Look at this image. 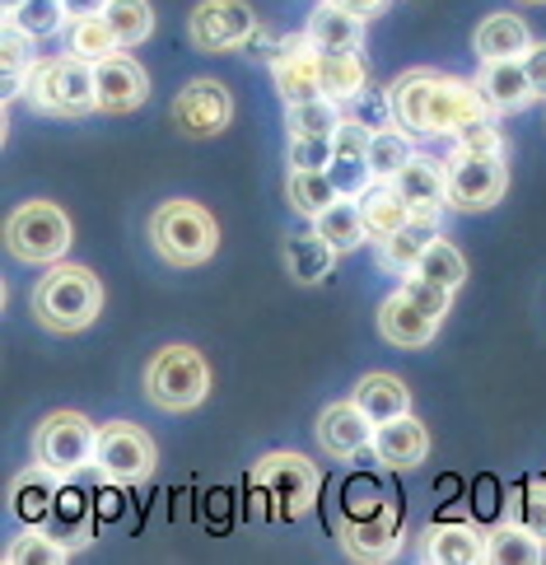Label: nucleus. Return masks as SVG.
<instances>
[{"label": "nucleus", "mask_w": 546, "mask_h": 565, "mask_svg": "<svg viewBox=\"0 0 546 565\" xmlns=\"http://www.w3.org/2000/svg\"><path fill=\"white\" fill-rule=\"evenodd\" d=\"M388 108H393V122L407 127L411 136H453L462 122L491 113L472 79L439 75V71H425V66L393 79Z\"/></svg>", "instance_id": "nucleus-1"}, {"label": "nucleus", "mask_w": 546, "mask_h": 565, "mask_svg": "<svg viewBox=\"0 0 546 565\" xmlns=\"http://www.w3.org/2000/svg\"><path fill=\"white\" fill-rule=\"evenodd\" d=\"M104 313V280L79 262H52L47 276H38L33 286V318L47 332H85L89 322Z\"/></svg>", "instance_id": "nucleus-2"}, {"label": "nucleus", "mask_w": 546, "mask_h": 565, "mask_svg": "<svg viewBox=\"0 0 546 565\" xmlns=\"http://www.w3.org/2000/svg\"><path fill=\"white\" fill-rule=\"evenodd\" d=\"M449 305H453V290H443L425 276H407L378 305V332L397 351H425L439 337L443 318H449Z\"/></svg>", "instance_id": "nucleus-3"}, {"label": "nucleus", "mask_w": 546, "mask_h": 565, "mask_svg": "<svg viewBox=\"0 0 546 565\" xmlns=\"http://www.w3.org/2000/svg\"><path fill=\"white\" fill-rule=\"evenodd\" d=\"M253 491L261 495V514L267 519L295 523L318 504L322 472H318V462H309L303 454L276 449L253 462Z\"/></svg>", "instance_id": "nucleus-4"}, {"label": "nucleus", "mask_w": 546, "mask_h": 565, "mask_svg": "<svg viewBox=\"0 0 546 565\" xmlns=\"http://www.w3.org/2000/svg\"><path fill=\"white\" fill-rule=\"evenodd\" d=\"M150 244L169 267H201L220 248V225L196 201H159L150 215Z\"/></svg>", "instance_id": "nucleus-5"}, {"label": "nucleus", "mask_w": 546, "mask_h": 565, "mask_svg": "<svg viewBox=\"0 0 546 565\" xmlns=\"http://www.w3.org/2000/svg\"><path fill=\"white\" fill-rule=\"evenodd\" d=\"M29 104L47 117H85L98 113V79H94V62L85 56H47V62H33L29 71Z\"/></svg>", "instance_id": "nucleus-6"}, {"label": "nucleus", "mask_w": 546, "mask_h": 565, "mask_svg": "<svg viewBox=\"0 0 546 565\" xmlns=\"http://www.w3.org/2000/svg\"><path fill=\"white\" fill-rule=\"evenodd\" d=\"M71 244H75V225L56 201H24L6 220V248L24 267H52V262L71 253Z\"/></svg>", "instance_id": "nucleus-7"}, {"label": "nucleus", "mask_w": 546, "mask_h": 565, "mask_svg": "<svg viewBox=\"0 0 546 565\" xmlns=\"http://www.w3.org/2000/svg\"><path fill=\"white\" fill-rule=\"evenodd\" d=\"M146 397L159 412H196L211 397V365L196 347H164L146 365Z\"/></svg>", "instance_id": "nucleus-8"}, {"label": "nucleus", "mask_w": 546, "mask_h": 565, "mask_svg": "<svg viewBox=\"0 0 546 565\" xmlns=\"http://www.w3.org/2000/svg\"><path fill=\"white\" fill-rule=\"evenodd\" d=\"M98 454V426L85 412H52L38 420L33 430V462H43L56 477H79L85 468H94Z\"/></svg>", "instance_id": "nucleus-9"}, {"label": "nucleus", "mask_w": 546, "mask_h": 565, "mask_svg": "<svg viewBox=\"0 0 546 565\" xmlns=\"http://www.w3.org/2000/svg\"><path fill=\"white\" fill-rule=\"evenodd\" d=\"M159 468V449L154 439L131 426V420H108L98 426V454H94V472L108 487H140L150 481Z\"/></svg>", "instance_id": "nucleus-10"}, {"label": "nucleus", "mask_w": 546, "mask_h": 565, "mask_svg": "<svg viewBox=\"0 0 546 565\" xmlns=\"http://www.w3.org/2000/svg\"><path fill=\"white\" fill-rule=\"evenodd\" d=\"M336 542H341V552H346L351 561H393L402 552V514H397V504L393 500H370V504H360L351 500V510L346 519L336 523Z\"/></svg>", "instance_id": "nucleus-11"}, {"label": "nucleus", "mask_w": 546, "mask_h": 565, "mask_svg": "<svg viewBox=\"0 0 546 565\" xmlns=\"http://www.w3.org/2000/svg\"><path fill=\"white\" fill-rule=\"evenodd\" d=\"M443 183H449V211L477 215V211H491L495 201H504L510 169H504V154L453 150V159L443 164Z\"/></svg>", "instance_id": "nucleus-12"}, {"label": "nucleus", "mask_w": 546, "mask_h": 565, "mask_svg": "<svg viewBox=\"0 0 546 565\" xmlns=\"http://www.w3.org/2000/svg\"><path fill=\"white\" fill-rule=\"evenodd\" d=\"M257 14L248 0H201L188 19V38L196 52L220 56V52H243L257 33Z\"/></svg>", "instance_id": "nucleus-13"}, {"label": "nucleus", "mask_w": 546, "mask_h": 565, "mask_svg": "<svg viewBox=\"0 0 546 565\" xmlns=\"http://www.w3.org/2000/svg\"><path fill=\"white\" fill-rule=\"evenodd\" d=\"M173 122L182 136L192 140H206V136H220L229 122H234V94L220 85V79H188L173 98Z\"/></svg>", "instance_id": "nucleus-14"}, {"label": "nucleus", "mask_w": 546, "mask_h": 565, "mask_svg": "<svg viewBox=\"0 0 546 565\" xmlns=\"http://www.w3.org/2000/svg\"><path fill=\"white\" fill-rule=\"evenodd\" d=\"M318 43L309 33H290L280 38V47L271 56V79L276 94L286 104H303V98H322V71H318Z\"/></svg>", "instance_id": "nucleus-15"}, {"label": "nucleus", "mask_w": 546, "mask_h": 565, "mask_svg": "<svg viewBox=\"0 0 546 565\" xmlns=\"http://www.w3.org/2000/svg\"><path fill=\"white\" fill-rule=\"evenodd\" d=\"M98 79V113H136L150 98V75L140 71L136 56H127V47L104 56L94 66Z\"/></svg>", "instance_id": "nucleus-16"}, {"label": "nucleus", "mask_w": 546, "mask_h": 565, "mask_svg": "<svg viewBox=\"0 0 546 565\" xmlns=\"http://www.w3.org/2000/svg\"><path fill=\"white\" fill-rule=\"evenodd\" d=\"M318 444H322V454L336 458V462L360 458L374 444V420L360 412L355 397L332 402V407L318 416Z\"/></svg>", "instance_id": "nucleus-17"}, {"label": "nucleus", "mask_w": 546, "mask_h": 565, "mask_svg": "<svg viewBox=\"0 0 546 565\" xmlns=\"http://www.w3.org/2000/svg\"><path fill=\"white\" fill-rule=\"evenodd\" d=\"M370 454H374L378 468L411 472V468H420V462H425V454H430V430H425L411 412L393 416V420H383V426H374Z\"/></svg>", "instance_id": "nucleus-18"}, {"label": "nucleus", "mask_w": 546, "mask_h": 565, "mask_svg": "<svg viewBox=\"0 0 546 565\" xmlns=\"http://www.w3.org/2000/svg\"><path fill=\"white\" fill-rule=\"evenodd\" d=\"M472 85H477V94L485 98V108H491V113H523L528 104H537V89L528 79L523 56H518V62H481Z\"/></svg>", "instance_id": "nucleus-19"}, {"label": "nucleus", "mask_w": 546, "mask_h": 565, "mask_svg": "<svg viewBox=\"0 0 546 565\" xmlns=\"http://www.w3.org/2000/svg\"><path fill=\"white\" fill-rule=\"evenodd\" d=\"M393 188L411 206V215H443V211H449V183H443V164H439V159H430V154H411L407 164L397 169Z\"/></svg>", "instance_id": "nucleus-20"}, {"label": "nucleus", "mask_w": 546, "mask_h": 565, "mask_svg": "<svg viewBox=\"0 0 546 565\" xmlns=\"http://www.w3.org/2000/svg\"><path fill=\"white\" fill-rule=\"evenodd\" d=\"M439 220H443V215H411L393 238L374 244V248H378V267L393 271V276H411V271L420 267L425 248H430L435 238H439Z\"/></svg>", "instance_id": "nucleus-21"}, {"label": "nucleus", "mask_w": 546, "mask_h": 565, "mask_svg": "<svg viewBox=\"0 0 546 565\" xmlns=\"http://www.w3.org/2000/svg\"><path fill=\"white\" fill-rule=\"evenodd\" d=\"M420 556L435 565H481L485 529H472V523H430L420 537Z\"/></svg>", "instance_id": "nucleus-22"}, {"label": "nucleus", "mask_w": 546, "mask_h": 565, "mask_svg": "<svg viewBox=\"0 0 546 565\" xmlns=\"http://www.w3.org/2000/svg\"><path fill=\"white\" fill-rule=\"evenodd\" d=\"M61 487H66V477H56L52 468H43V462H33L29 472H19L10 481V514L19 523H47Z\"/></svg>", "instance_id": "nucleus-23"}, {"label": "nucleus", "mask_w": 546, "mask_h": 565, "mask_svg": "<svg viewBox=\"0 0 546 565\" xmlns=\"http://www.w3.org/2000/svg\"><path fill=\"white\" fill-rule=\"evenodd\" d=\"M546 556V537L528 519H504L485 529V561L491 565H537Z\"/></svg>", "instance_id": "nucleus-24"}, {"label": "nucleus", "mask_w": 546, "mask_h": 565, "mask_svg": "<svg viewBox=\"0 0 546 565\" xmlns=\"http://www.w3.org/2000/svg\"><path fill=\"white\" fill-rule=\"evenodd\" d=\"M472 47L481 62H518V56H528L533 33L518 14H485L472 33Z\"/></svg>", "instance_id": "nucleus-25"}, {"label": "nucleus", "mask_w": 546, "mask_h": 565, "mask_svg": "<svg viewBox=\"0 0 546 565\" xmlns=\"http://www.w3.org/2000/svg\"><path fill=\"white\" fill-rule=\"evenodd\" d=\"M303 33H309L322 52H360L364 47V19L332 6V0H322V6L309 14V29Z\"/></svg>", "instance_id": "nucleus-26"}, {"label": "nucleus", "mask_w": 546, "mask_h": 565, "mask_svg": "<svg viewBox=\"0 0 546 565\" xmlns=\"http://www.w3.org/2000/svg\"><path fill=\"white\" fill-rule=\"evenodd\" d=\"M360 402V412L374 420V426H383V420H393V416H407L411 412V388L402 383L397 374H364L355 383V393Z\"/></svg>", "instance_id": "nucleus-27"}, {"label": "nucleus", "mask_w": 546, "mask_h": 565, "mask_svg": "<svg viewBox=\"0 0 546 565\" xmlns=\"http://www.w3.org/2000/svg\"><path fill=\"white\" fill-rule=\"evenodd\" d=\"M313 230L328 238L336 253H355L370 244V225H364V211H360V196H336L328 211L313 220Z\"/></svg>", "instance_id": "nucleus-28"}, {"label": "nucleus", "mask_w": 546, "mask_h": 565, "mask_svg": "<svg viewBox=\"0 0 546 565\" xmlns=\"http://www.w3.org/2000/svg\"><path fill=\"white\" fill-rule=\"evenodd\" d=\"M280 257H286L290 280H299V286H318V280H328V276H332V267H336V257H341V253L313 230V234H295Z\"/></svg>", "instance_id": "nucleus-29"}, {"label": "nucleus", "mask_w": 546, "mask_h": 565, "mask_svg": "<svg viewBox=\"0 0 546 565\" xmlns=\"http://www.w3.org/2000/svg\"><path fill=\"white\" fill-rule=\"evenodd\" d=\"M360 211H364V225H370V244H383V238H393V234L411 220V206L402 201V192H397L393 183H374L370 192L360 196Z\"/></svg>", "instance_id": "nucleus-30"}, {"label": "nucleus", "mask_w": 546, "mask_h": 565, "mask_svg": "<svg viewBox=\"0 0 546 565\" xmlns=\"http://www.w3.org/2000/svg\"><path fill=\"white\" fill-rule=\"evenodd\" d=\"M336 196L341 192H336L328 169H290L286 173V201H290V211L303 215V220H318Z\"/></svg>", "instance_id": "nucleus-31"}, {"label": "nucleus", "mask_w": 546, "mask_h": 565, "mask_svg": "<svg viewBox=\"0 0 546 565\" xmlns=\"http://www.w3.org/2000/svg\"><path fill=\"white\" fill-rule=\"evenodd\" d=\"M71 552V542L47 533L43 523H24V533L6 542V565H66Z\"/></svg>", "instance_id": "nucleus-32"}, {"label": "nucleus", "mask_w": 546, "mask_h": 565, "mask_svg": "<svg viewBox=\"0 0 546 565\" xmlns=\"http://www.w3.org/2000/svg\"><path fill=\"white\" fill-rule=\"evenodd\" d=\"M318 71H322V94L336 98V104H355V98L364 94V62H360V52H322Z\"/></svg>", "instance_id": "nucleus-33"}, {"label": "nucleus", "mask_w": 546, "mask_h": 565, "mask_svg": "<svg viewBox=\"0 0 546 565\" xmlns=\"http://www.w3.org/2000/svg\"><path fill=\"white\" fill-rule=\"evenodd\" d=\"M47 533H56L61 542H71V547H85V542L94 537V523H89V504L85 495H79L75 487H61L56 504H52V514L43 523Z\"/></svg>", "instance_id": "nucleus-34"}, {"label": "nucleus", "mask_w": 546, "mask_h": 565, "mask_svg": "<svg viewBox=\"0 0 546 565\" xmlns=\"http://www.w3.org/2000/svg\"><path fill=\"white\" fill-rule=\"evenodd\" d=\"M411 154H416V150H411V131H407V127L388 122V127H378V131L370 136V169H374L378 183H393L397 169L407 164Z\"/></svg>", "instance_id": "nucleus-35"}, {"label": "nucleus", "mask_w": 546, "mask_h": 565, "mask_svg": "<svg viewBox=\"0 0 546 565\" xmlns=\"http://www.w3.org/2000/svg\"><path fill=\"white\" fill-rule=\"evenodd\" d=\"M341 104L336 98H303V104H286V131L290 136H336L341 127Z\"/></svg>", "instance_id": "nucleus-36"}, {"label": "nucleus", "mask_w": 546, "mask_h": 565, "mask_svg": "<svg viewBox=\"0 0 546 565\" xmlns=\"http://www.w3.org/2000/svg\"><path fill=\"white\" fill-rule=\"evenodd\" d=\"M411 276H425V280H435V286H443V290H462V280H468V257H462L449 238H435L430 248H425V257H420V267L411 271Z\"/></svg>", "instance_id": "nucleus-37"}, {"label": "nucleus", "mask_w": 546, "mask_h": 565, "mask_svg": "<svg viewBox=\"0 0 546 565\" xmlns=\"http://www.w3.org/2000/svg\"><path fill=\"white\" fill-rule=\"evenodd\" d=\"M66 38H71V52L75 56H85V62H104V56H113V52H121V43H117V33L108 29V19L104 14H89V19H71L66 24Z\"/></svg>", "instance_id": "nucleus-38"}, {"label": "nucleus", "mask_w": 546, "mask_h": 565, "mask_svg": "<svg viewBox=\"0 0 546 565\" xmlns=\"http://www.w3.org/2000/svg\"><path fill=\"white\" fill-rule=\"evenodd\" d=\"M108 19V29L117 33V43L121 47H140L146 38L154 33V10H150V0H113V6L104 10Z\"/></svg>", "instance_id": "nucleus-39"}, {"label": "nucleus", "mask_w": 546, "mask_h": 565, "mask_svg": "<svg viewBox=\"0 0 546 565\" xmlns=\"http://www.w3.org/2000/svg\"><path fill=\"white\" fill-rule=\"evenodd\" d=\"M6 19H14L24 33H33L38 43L43 38H52V33H61L71 24V14H66V0H24L14 14H6Z\"/></svg>", "instance_id": "nucleus-40"}, {"label": "nucleus", "mask_w": 546, "mask_h": 565, "mask_svg": "<svg viewBox=\"0 0 546 565\" xmlns=\"http://www.w3.org/2000/svg\"><path fill=\"white\" fill-rule=\"evenodd\" d=\"M453 150H472V154H504V136L495 127V113H481L472 122H462L453 131Z\"/></svg>", "instance_id": "nucleus-41"}, {"label": "nucleus", "mask_w": 546, "mask_h": 565, "mask_svg": "<svg viewBox=\"0 0 546 565\" xmlns=\"http://www.w3.org/2000/svg\"><path fill=\"white\" fill-rule=\"evenodd\" d=\"M328 173H332V183H336L341 196H364L378 183L374 169H370V159H360V154H336L328 164Z\"/></svg>", "instance_id": "nucleus-42"}, {"label": "nucleus", "mask_w": 546, "mask_h": 565, "mask_svg": "<svg viewBox=\"0 0 546 565\" xmlns=\"http://www.w3.org/2000/svg\"><path fill=\"white\" fill-rule=\"evenodd\" d=\"M336 159V140L332 136H290L286 146V164L290 169H328Z\"/></svg>", "instance_id": "nucleus-43"}, {"label": "nucleus", "mask_w": 546, "mask_h": 565, "mask_svg": "<svg viewBox=\"0 0 546 565\" xmlns=\"http://www.w3.org/2000/svg\"><path fill=\"white\" fill-rule=\"evenodd\" d=\"M33 43H38L33 33H24V29L14 24V19H6V43H0V62H6V66H33V62H38Z\"/></svg>", "instance_id": "nucleus-44"}, {"label": "nucleus", "mask_w": 546, "mask_h": 565, "mask_svg": "<svg viewBox=\"0 0 546 565\" xmlns=\"http://www.w3.org/2000/svg\"><path fill=\"white\" fill-rule=\"evenodd\" d=\"M523 66H528V79H533L537 98H546V43H533L528 56H523Z\"/></svg>", "instance_id": "nucleus-45"}, {"label": "nucleus", "mask_w": 546, "mask_h": 565, "mask_svg": "<svg viewBox=\"0 0 546 565\" xmlns=\"http://www.w3.org/2000/svg\"><path fill=\"white\" fill-rule=\"evenodd\" d=\"M113 0H66V14L71 19H89V14H104Z\"/></svg>", "instance_id": "nucleus-46"}, {"label": "nucleus", "mask_w": 546, "mask_h": 565, "mask_svg": "<svg viewBox=\"0 0 546 565\" xmlns=\"http://www.w3.org/2000/svg\"><path fill=\"white\" fill-rule=\"evenodd\" d=\"M332 6H341V10H351V14H360V19H374L388 0H332Z\"/></svg>", "instance_id": "nucleus-47"}, {"label": "nucleus", "mask_w": 546, "mask_h": 565, "mask_svg": "<svg viewBox=\"0 0 546 565\" xmlns=\"http://www.w3.org/2000/svg\"><path fill=\"white\" fill-rule=\"evenodd\" d=\"M19 6H24V0H0V10H6V14H14Z\"/></svg>", "instance_id": "nucleus-48"}, {"label": "nucleus", "mask_w": 546, "mask_h": 565, "mask_svg": "<svg viewBox=\"0 0 546 565\" xmlns=\"http://www.w3.org/2000/svg\"><path fill=\"white\" fill-rule=\"evenodd\" d=\"M523 6H542V0H523Z\"/></svg>", "instance_id": "nucleus-49"}]
</instances>
